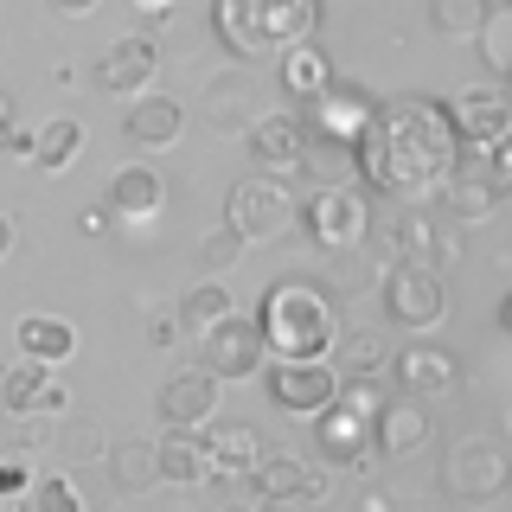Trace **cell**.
<instances>
[{
	"mask_svg": "<svg viewBox=\"0 0 512 512\" xmlns=\"http://www.w3.org/2000/svg\"><path fill=\"white\" fill-rule=\"evenodd\" d=\"M461 167V135L436 96H397L372 109V128L359 135V173L372 192L397 205H429Z\"/></svg>",
	"mask_w": 512,
	"mask_h": 512,
	"instance_id": "6da1fadb",
	"label": "cell"
},
{
	"mask_svg": "<svg viewBox=\"0 0 512 512\" xmlns=\"http://www.w3.org/2000/svg\"><path fill=\"white\" fill-rule=\"evenodd\" d=\"M263 352L269 359H327L333 340H340V314H333V295L308 276H288L263 295Z\"/></svg>",
	"mask_w": 512,
	"mask_h": 512,
	"instance_id": "7a4b0ae2",
	"label": "cell"
},
{
	"mask_svg": "<svg viewBox=\"0 0 512 512\" xmlns=\"http://www.w3.org/2000/svg\"><path fill=\"white\" fill-rule=\"evenodd\" d=\"M218 39L237 58H263V52H288V45L320 32V0H218L212 7Z\"/></svg>",
	"mask_w": 512,
	"mask_h": 512,
	"instance_id": "3957f363",
	"label": "cell"
},
{
	"mask_svg": "<svg viewBox=\"0 0 512 512\" xmlns=\"http://www.w3.org/2000/svg\"><path fill=\"white\" fill-rule=\"evenodd\" d=\"M295 224L320 250H359L372 237V199L359 192V180L352 186H314L308 205H295Z\"/></svg>",
	"mask_w": 512,
	"mask_h": 512,
	"instance_id": "277c9868",
	"label": "cell"
},
{
	"mask_svg": "<svg viewBox=\"0 0 512 512\" xmlns=\"http://www.w3.org/2000/svg\"><path fill=\"white\" fill-rule=\"evenodd\" d=\"M224 224H231L244 244H269V237H282L288 224H295V192H288V180H276V173H244V180L231 186V199H224Z\"/></svg>",
	"mask_w": 512,
	"mask_h": 512,
	"instance_id": "5b68a950",
	"label": "cell"
},
{
	"mask_svg": "<svg viewBox=\"0 0 512 512\" xmlns=\"http://www.w3.org/2000/svg\"><path fill=\"white\" fill-rule=\"evenodd\" d=\"M442 487L455 493V500L493 506V500H506V487H512V455L487 436H461L442 461Z\"/></svg>",
	"mask_w": 512,
	"mask_h": 512,
	"instance_id": "8992f818",
	"label": "cell"
},
{
	"mask_svg": "<svg viewBox=\"0 0 512 512\" xmlns=\"http://www.w3.org/2000/svg\"><path fill=\"white\" fill-rule=\"evenodd\" d=\"M263 391H269V404L288 410V416H320L333 404V391H340V365H327V359H269Z\"/></svg>",
	"mask_w": 512,
	"mask_h": 512,
	"instance_id": "52a82bcc",
	"label": "cell"
},
{
	"mask_svg": "<svg viewBox=\"0 0 512 512\" xmlns=\"http://www.w3.org/2000/svg\"><path fill=\"white\" fill-rule=\"evenodd\" d=\"M378 295H384V314H391L397 327H410V333L436 327V320L448 314V288H442V276L429 263H391Z\"/></svg>",
	"mask_w": 512,
	"mask_h": 512,
	"instance_id": "ba28073f",
	"label": "cell"
},
{
	"mask_svg": "<svg viewBox=\"0 0 512 512\" xmlns=\"http://www.w3.org/2000/svg\"><path fill=\"white\" fill-rule=\"evenodd\" d=\"M199 352H205V372H212L218 384H237V378H256L269 365L263 352V327H256L250 314H224L212 333H199Z\"/></svg>",
	"mask_w": 512,
	"mask_h": 512,
	"instance_id": "9c48e42d",
	"label": "cell"
},
{
	"mask_svg": "<svg viewBox=\"0 0 512 512\" xmlns=\"http://www.w3.org/2000/svg\"><path fill=\"white\" fill-rule=\"evenodd\" d=\"M308 423H314V461L320 468H365V461H372V416L346 410L340 397H333Z\"/></svg>",
	"mask_w": 512,
	"mask_h": 512,
	"instance_id": "30bf717a",
	"label": "cell"
},
{
	"mask_svg": "<svg viewBox=\"0 0 512 512\" xmlns=\"http://www.w3.org/2000/svg\"><path fill=\"white\" fill-rule=\"evenodd\" d=\"M448 122H455L461 148H493L512 128V90L506 84H468L448 103Z\"/></svg>",
	"mask_w": 512,
	"mask_h": 512,
	"instance_id": "8fae6325",
	"label": "cell"
},
{
	"mask_svg": "<svg viewBox=\"0 0 512 512\" xmlns=\"http://www.w3.org/2000/svg\"><path fill=\"white\" fill-rule=\"evenodd\" d=\"M244 487H256V500H263V506L269 500H308L314 506V500H327V468L282 448V455H263V461H256Z\"/></svg>",
	"mask_w": 512,
	"mask_h": 512,
	"instance_id": "7c38bea8",
	"label": "cell"
},
{
	"mask_svg": "<svg viewBox=\"0 0 512 512\" xmlns=\"http://www.w3.org/2000/svg\"><path fill=\"white\" fill-rule=\"evenodd\" d=\"M154 410H160V423H167V429H205V423H212V410H218V378L205 372V365H180V372L160 384Z\"/></svg>",
	"mask_w": 512,
	"mask_h": 512,
	"instance_id": "4fadbf2b",
	"label": "cell"
},
{
	"mask_svg": "<svg viewBox=\"0 0 512 512\" xmlns=\"http://www.w3.org/2000/svg\"><path fill=\"white\" fill-rule=\"evenodd\" d=\"M154 71H160V45L148 39V32H128V39H116L103 52V64H96V90L141 96V90H154Z\"/></svg>",
	"mask_w": 512,
	"mask_h": 512,
	"instance_id": "5bb4252c",
	"label": "cell"
},
{
	"mask_svg": "<svg viewBox=\"0 0 512 512\" xmlns=\"http://www.w3.org/2000/svg\"><path fill=\"white\" fill-rule=\"evenodd\" d=\"M250 154H256V173H276V180H301V154H308V122H301V116H263V122H250Z\"/></svg>",
	"mask_w": 512,
	"mask_h": 512,
	"instance_id": "9a60e30c",
	"label": "cell"
},
{
	"mask_svg": "<svg viewBox=\"0 0 512 512\" xmlns=\"http://www.w3.org/2000/svg\"><path fill=\"white\" fill-rule=\"evenodd\" d=\"M372 109L378 103H372V90H365V84H340V77H333V84L308 103V128H314V135L359 141L365 128H372Z\"/></svg>",
	"mask_w": 512,
	"mask_h": 512,
	"instance_id": "2e32d148",
	"label": "cell"
},
{
	"mask_svg": "<svg viewBox=\"0 0 512 512\" xmlns=\"http://www.w3.org/2000/svg\"><path fill=\"white\" fill-rule=\"evenodd\" d=\"M71 397H64V384L52 378V365H32L20 359L13 372H0V410L13 416H58Z\"/></svg>",
	"mask_w": 512,
	"mask_h": 512,
	"instance_id": "e0dca14e",
	"label": "cell"
},
{
	"mask_svg": "<svg viewBox=\"0 0 512 512\" xmlns=\"http://www.w3.org/2000/svg\"><path fill=\"white\" fill-rule=\"evenodd\" d=\"M205 461H212V480H250V468L263 461V436L250 423H205Z\"/></svg>",
	"mask_w": 512,
	"mask_h": 512,
	"instance_id": "ac0fdd59",
	"label": "cell"
},
{
	"mask_svg": "<svg viewBox=\"0 0 512 512\" xmlns=\"http://www.w3.org/2000/svg\"><path fill=\"white\" fill-rule=\"evenodd\" d=\"M397 384H404L410 397H442L461 384V359L442 346H404L397 352Z\"/></svg>",
	"mask_w": 512,
	"mask_h": 512,
	"instance_id": "d6986e66",
	"label": "cell"
},
{
	"mask_svg": "<svg viewBox=\"0 0 512 512\" xmlns=\"http://www.w3.org/2000/svg\"><path fill=\"white\" fill-rule=\"evenodd\" d=\"M276 84H282L288 103H314V96L333 84V58L320 52L314 39H301V45H288V52H276Z\"/></svg>",
	"mask_w": 512,
	"mask_h": 512,
	"instance_id": "ffe728a7",
	"label": "cell"
},
{
	"mask_svg": "<svg viewBox=\"0 0 512 512\" xmlns=\"http://www.w3.org/2000/svg\"><path fill=\"white\" fill-rule=\"evenodd\" d=\"M160 205H167V180H160L154 167H141V160H128V167L109 180V212L116 218H160Z\"/></svg>",
	"mask_w": 512,
	"mask_h": 512,
	"instance_id": "44dd1931",
	"label": "cell"
},
{
	"mask_svg": "<svg viewBox=\"0 0 512 512\" xmlns=\"http://www.w3.org/2000/svg\"><path fill=\"white\" fill-rule=\"evenodd\" d=\"M128 141L135 148H167V141H180V128H186V109L173 103V96H154V90H141V103H128Z\"/></svg>",
	"mask_w": 512,
	"mask_h": 512,
	"instance_id": "7402d4cb",
	"label": "cell"
},
{
	"mask_svg": "<svg viewBox=\"0 0 512 512\" xmlns=\"http://www.w3.org/2000/svg\"><path fill=\"white\" fill-rule=\"evenodd\" d=\"M154 461H160V480H167V487H199V480H212L199 429H167V442H154Z\"/></svg>",
	"mask_w": 512,
	"mask_h": 512,
	"instance_id": "603a6c76",
	"label": "cell"
},
{
	"mask_svg": "<svg viewBox=\"0 0 512 512\" xmlns=\"http://www.w3.org/2000/svg\"><path fill=\"white\" fill-rule=\"evenodd\" d=\"M429 442V410H416V404H384L372 416V455L384 461H397V455H410V448H423Z\"/></svg>",
	"mask_w": 512,
	"mask_h": 512,
	"instance_id": "cb8c5ba5",
	"label": "cell"
},
{
	"mask_svg": "<svg viewBox=\"0 0 512 512\" xmlns=\"http://www.w3.org/2000/svg\"><path fill=\"white\" fill-rule=\"evenodd\" d=\"M301 173H308V186H352V180H359V141L314 135V128H308V154H301Z\"/></svg>",
	"mask_w": 512,
	"mask_h": 512,
	"instance_id": "d4e9b609",
	"label": "cell"
},
{
	"mask_svg": "<svg viewBox=\"0 0 512 512\" xmlns=\"http://www.w3.org/2000/svg\"><path fill=\"white\" fill-rule=\"evenodd\" d=\"M442 192H448V205H455V218H461V224H480V218H493V212L506 205V186L493 180L487 167H455Z\"/></svg>",
	"mask_w": 512,
	"mask_h": 512,
	"instance_id": "484cf974",
	"label": "cell"
},
{
	"mask_svg": "<svg viewBox=\"0 0 512 512\" xmlns=\"http://www.w3.org/2000/svg\"><path fill=\"white\" fill-rule=\"evenodd\" d=\"M13 340H20V359L52 365V372H58V365L77 352V327H71V320H58V314H26Z\"/></svg>",
	"mask_w": 512,
	"mask_h": 512,
	"instance_id": "4316f807",
	"label": "cell"
},
{
	"mask_svg": "<svg viewBox=\"0 0 512 512\" xmlns=\"http://www.w3.org/2000/svg\"><path fill=\"white\" fill-rule=\"evenodd\" d=\"M372 237L384 250L397 256V263H423V256H436V231H429L423 205H397V218H372Z\"/></svg>",
	"mask_w": 512,
	"mask_h": 512,
	"instance_id": "83f0119b",
	"label": "cell"
},
{
	"mask_svg": "<svg viewBox=\"0 0 512 512\" xmlns=\"http://www.w3.org/2000/svg\"><path fill=\"white\" fill-rule=\"evenodd\" d=\"M224 314H237V301H231V288L224 282H199V288H186L180 295V333H212Z\"/></svg>",
	"mask_w": 512,
	"mask_h": 512,
	"instance_id": "f1b7e54d",
	"label": "cell"
},
{
	"mask_svg": "<svg viewBox=\"0 0 512 512\" xmlns=\"http://www.w3.org/2000/svg\"><path fill=\"white\" fill-rule=\"evenodd\" d=\"M77 148H84V128H77L71 116H52L39 135H32V160H39L45 173H64L77 160Z\"/></svg>",
	"mask_w": 512,
	"mask_h": 512,
	"instance_id": "f546056e",
	"label": "cell"
},
{
	"mask_svg": "<svg viewBox=\"0 0 512 512\" xmlns=\"http://www.w3.org/2000/svg\"><path fill=\"white\" fill-rule=\"evenodd\" d=\"M493 20L487 0H429V26L442 32V39H480Z\"/></svg>",
	"mask_w": 512,
	"mask_h": 512,
	"instance_id": "4dcf8cb0",
	"label": "cell"
},
{
	"mask_svg": "<svg viewBox=\"0 0 512 512\" xmlns=\"http://www.w3.org/2000/svg\"><path fill=\"white\" fill-rule=\"evenodd\" d=\"M109 480H116L122 493H148L154 480H160L154 442H116V455H109Z\"/></svg>",
	"mask_w": 512,
	"mask_h": 512,
	"instance_id": "1f68e13d",
	"label": "cell"
},
{
	"mask_svg": "<svg viewBox=\"0 0 512 512\" xmlns=\"http://www.w3.org/2000/svg\"><path fill=\"white\" fill-rule=\"evenodd\" d=\"M26 506H32V512H84V493H77L71 474H32Z\"/></svg>",
	"mask_w": 512,
	"mask_h": 512,
	"instance_id": "d6a6232c",
	"label": "cell"
},
{
	"mask_svg": "<svg viewBox=\"0 0 512 512\" xmlns=\"http://www.w3.org/2000/svg\"><path fill=\"white\" fill-rule=\"evenodd\" d=\"M333 346H340V359H346V372H340V378H352V372H378V365L391 359L378 333H359V327H352V333H340Z\"/></svg>",
	"mask_w": 512,
	"mask_h": 512,
	"instance_id": "836d02e7",
	"label": "cell"
},
{
	"mask_svg": "<svg viewBox=\"0 0 512 512\" xmlns=\"http://www.w3.org/2000/svg\"><path fill=\"white\" fill-rule=\"evenodd\" d=\"M244 250H250L244 237H237L231 224H218V231H212V237L199 244V263H205V276H224V269H231V263H237Z\"/></svg>",
	"mask_w": 512,
	"mask_h": 512,
	"instance_id": "e575fe53",
	"label": "cell"
},
{
	"mask_svg": "<svg viewBox=\"0 0 512 512\" xmlns=\"http://www.w3.org/2000/svg\"><path fill=\"white\" fill-rule=\"evenodd\" d=\"M480 154H487V160H480V167H487L493 180H500V186L512 192V128H506L500 141H493V148H480Z\"/></svg>",
	"mask_w": 512,
	"mask_h": 512,
	"instance_id": "d590c367",
	"label": "cell"
},
{
	"mask_svg": "<svg viewBox=\"0 0 512 512\" xmlns=\"http://www.w3.org/2000/svg\"><path fill=\"white\" fill-rule=\"evenodd\" d=\"M26 487H32L26 461H0V493H26Z\"/></svg>",
	"mask_w": 512,
	"mask_h": 512,
	"instance_id": "8d00e7d4",
	"label": "cell"
},
{
	"mask_svg": "<svg viewBox=\"0 0 512 512\" xmlns=\"http://www.w3.org/2000/svg\"><path fill=\"white\" fill-rule=\"evenodd\" d=\"M45 7H52V13H64V20H84V13H96L103 0H45Z\"/></svg>",
	"mask_w": 512,
	"mask_h": 512,
	"instance_id": "74e56055",
	"label": "cell"
},
{
	"mask_svg": "<svg viewBox=\"0 0 512 512\" xmlns=\"http://www.w3.org/2000/svg\"><path fill=\"white\" fill-rule=\"evenodd\" d=\"M173 333H180V320H173V314H154V320H148V340H154V346H167Z\"/></svg>",
	"mask_w": 512,
	"mask_h": 512,
	"instance_id": "f35d334b",
	"label": "cell"
},
{
	"mask_svg": "<svg viewBox=\"0 0 512 512\" xmlns=\"http://www.w3.org/2000/svg\"><path fill=\"white\" fill-rule=\"evenodd\" d=\"M7 256H13V218L0 212V263H7Z\"/></svg>",
	"mask_w": 512,
	"mask_h": 512,
	"instance_id": "ab89813d",
	"label": "cell"
},
{
	"mask_svg": "<svg viewBox=\"0 0 512 512\" xmlns=\"http://www.w3.org/2000/svg\"><path fill=\"white\" fill-rule=\"evenodd\" d=\"M0 512H32V506H26V493H0Z\"/></svg>",
	"mask_w": 512,
	"mask_h": 512,
	"instance_id": "60d3db41",
	"label": "cell"
},
{
	"mask_svg": "<svg viewBox=\"0 0 512 512\" xmlns=\"http://www.w3.org/2000/svg\"><path fill=\"white\" fill-rule=\"evenodd\" d=\"M263 512H308V500H269Z\"/></svg>",
	"mask_w": 512,
	"mask_h": 512,
	"instance_id": "b9f144b4",
	"label": "cell"
},
{
	"mask_svg": "<svg viewBox=\"0 0 512 512\" xmlns=\"http://www.w3.org/2000/svg\"><path fill=\"white\" fill-rule=\"evenodd\" d=\"M500 320H506V333H512V295H506V308H500Z\"/></svg>",
	"mask_w": 512,
	"mask_h": 512,
	"instance_id": "7bdbcfd3",
	"label": "cell"
},
{
	"mask_svg": "<svg viewBox=\"0 0 512 512\" xmlns=\"http://www.w3.org/2000/svg\"><path fill=\"white\" fill-rule=\"evenodd\" d=\"M135 7H148V13H160V7H167V0H135Z\"/></svg>",
	"mask_w": 512,
	"mask_h": 512,
	"instance_id": "ee69618b",
	"label": "cell"
},
{
	"mask_svg": "<svg viewBox=\"0 0 512 512\" xmlns=\"http://www.w3.org/2000/svg\"><path fill=\"white\" fill-rule=\"evenodd\" d=\"M487 7H493V13H506V7H512V0H487Z\"/></svg>",
	"mask_w": 512,
	"mask_h": 512,
	"instance_id": "f6af8a7d",
	"label": "cell"
}]
</instances>
